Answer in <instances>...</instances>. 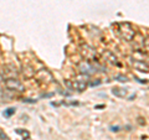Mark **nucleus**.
Masks as SVG:
<instances>
[{
  "mask_svg": "<svg viewBox=\"0 0 149 140\" xmlns=\"http://www.w3.org/2000/svg\"><path fill=\"white\" fill-rule=\"evenodd\" d=\"M119 32H120V35H122V37H124V40H127V41H130L134 36L133 27L130 24H128V22H124V24L119 25Z\"/></svg>",
  "mask_w": 149,
  "mask_h": 140,
  "instance_id": "f257e3e1",
  "label": "nucleus"
},
{
  "mask_svg": "<svg viewBox=\"0 0 149 140\" xmlns=\"http://www.w3.org/2000/svg\"><path fill=\"white\" fill-rule=\"evenodd\" d=\"M66 85L70 89L77 91V92H83L87 88V83H86V81H83V79H77V81H74L73 83L66 82Z\"/></svg>",
  "mask_w": 149,
  "mask_h": 140,
  "instance_id": "f03ea898",
  "label": "nucleus"
},
{
  "mask_svg": "<svg viewBox=\"0 0 149 140\" xmlns=\"http://www.w3.org/2000/svg\"><path fill=\"white\" fill-rule=\"evenodd\" d=\"M5 86L8 89L11 91H24V86H22L21 82H19L15 78H9L5 81Z\"/></svg>",
  "mask_w": 149,
  "mask_h": 140,
  "instance_id": "7ed1b4c3",
  "label": "nucleus"
},
{
  "mask_svg": "<svg viewBox=\"0 0 149 140\" xmlns=\"http://www.w3.org/2000/svg\"><path fill=\"white\" fill-rule=\"evenodd\" d=\"M80 69H81V72L85 73V74H92V73L96 72L95 66H92V64L88 63V62H82L80 64Z\"/></svg>",
  "mask_w": 149,
  "mask_h": 140,
  "instance_id": "20e7f679",
  "label": "nucleus"
},
{
  "mask_svg": "<svg viewBox=\"0 0 149 140\" xmlns=\"http://www.w3.org/2000/svg\"><path fill=\"white\" fill-rule=\"evenodd\" d=\"M133 67L137 69V71H141V72H148V64L147 62H144V61H134L133 62Z\"/></svg>",
  "mask_w": 149,
  "mask_h": 140,
  "instance_id": "39448f33",
  "label": "nucleus"
},
{
  "mask_svg": "<svg viewBox=\"0 0 149 140\" xmlns=\"http://www.w3.org/2000/svg\"><path fill=\"white\" fill-rule=\"evenodd\" d=\"M127 93L128 91L125 89V88H118V87H116L112 89V94L116 96V97H118V98H124L125 96H127Z\"/></svg>",
  "mask_w": 149,
  "mask_h": 140,
  "instance_id": "423d86ee",
  "label": "nucleus"
},
{
  "mask_svg": "<svg viewBox=\"0 0 149 140\" xmlns=\"http://www.w3.org/2000/svg\"><path fill=\"white\" fill-rule=\"evenodd\" d=\"M106 56L108 57V61L109 62H112V63H117V57L112 53V52H109V51H107L106 52Z\"/></svg>",
  "mask_w": 149,
  "mask_h": 140,
  "instance_id": "0eeeda50",
  "label": "nucleus"
},
{
  "mask_svg": "<svg viewBox=\"0 0 149 140\" xmlns=\"http://www.w3.org/2000/svg\"><path fill=\"white\" fill-rule=\"evenodd\" d=\"M14 113H15V108H8L5 112H4V115H5L6 118H9V116H11Z\"/></svg>",
  "mask_w": 149,
  "mask_h": 140,
  "instance_id": "6e6552de",
  "label": "nucleus"
},
{
  "mask_svg": "<svg viewBox=\"0 0 149 140\" xmlns=\"http://www.w3.org/2000/svg\"><path fill=\"white\" fill-rule=\"evenodd\" d=\"M116 79L119 81V82H128V78L125 76H123V74H118V76H116Z\"/></svg>",
  "mask_w": 149,
  "mask_h": 140,
  "instance_id": "1a4fd4ad",
  "label": "nucleus"
},
{
  "mask_svg": "<svg viewBox=\"0 0 149 140\" xmlns=\"http://www.w3.org/2000/svg\"><path fill=\"white\" fill-rule=\"evenodd\" d=\"M17 134H22V135H26V137H29V133L26 132V130H21V129H17L16 130Z\"/></svg>",
  "mask_w": 149,
  "mask_h": 140,
  "instance_id": "9d476101",
  "label": "nucleus"
},
{
  "mask_svg": "<svg viewBox=\"0 0 149 140\" xmlns=\"http://www.w3.org/2000/svg\"><path fill=\"white\" fill-rule=\"evenodd\" d=\"M98 85H101V81H96V82H92V83H91V86H92V87L98 86Z\"/></svg>",
  "mask_w": 149,
  "mask_h": 140,
  "instance_id": "9b49d317",
  "label": "nucleus"
},
{
  "mask_svg": "<svg viewBox=\"0 0 149 140\" xmlns=\"http://www.w3.org/2000/svg\"><path fill=\"white\" fill-rule=\"evenodd\" d=\"M24 102H26V103H35L36 99H35V100H34V99H24Z\"/></svg>",
  "mask_w": 149,
  "mask_h": 140,
  "instance_id": "f8f14e48",
  "label": "nucleus"
},
{
  "mask_svg": "<svg viewBox=\"0 0 149 140\" xmlns=\"http://www.w3.org/2000/svg\"><path fill=\"white\" fill-rule=\"evenodd\" d=\"M111 130H112V132H118L119 127H111Z\"/></svg>",
  "mask_w": 149,
  "mask_h": 140,
  "instance_id": "ddd939ff",
  "label": "nucleus"
},
{
  "mask_svg": "<svg viewBox=\"0 0 149 140\" xmlns=\"http://www.w3.org/2000/svg\"><path fill=\"white\" fill-rule=\"evenodd\" d=\"M54 96V93H47V94H42L41 97H52Z\"/></svg>",
  "mask_w": 149,
  "mask_h": 140,
  "instance_id": "4468645a",
  "label": "nucleus"
},
{
  "mask_svg": "<svg viewBox=\"0 0 149 140\" xmlns=\"http://www.w3.org/2000/svg\"><path fill=\"white\" fill-rule=\"evenodd\" d=\"M24 140H31V139H30V138H29V137H27V138H26V139H25V138H24Z\"/></svg>",
  "mask_w": 149,
  "mask_h": 140,
  "instance_id": "2eb2a0df",
  "label": "nucleus"
}]
</instances>
